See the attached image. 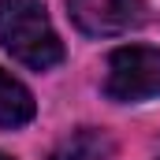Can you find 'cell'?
<instances>
[{
  "mask_svg": "<svg viewBox=\"0 0 160 160\" xmlns=\"http://www.w3.org/2000/svg\"><path fill=\"white\" fill-rule=\"evenodd\" d=\"M0 160H11V157H8V153H0Z\"/></svg>",
  "mask_w": 160,
  "mask_h": 160,
  "instance_id": "6",
  "label": "cell"
},
{
  "mask_svg": "<svg viewBox=\"0 0 160 160\" xmlns=\"http://www.w3.org/2000/svg\"><path fill=\"white\" fill-rule=\"evenodd\" d=\"M38 116V101L34 93L0 67V127L15 130V127H26V123Z\"/></svg>",
  "mask_w": 160,
  "mask_h": 160,
  "instance_id": "5",
  "label": "cell"
},
{
  "mask_svg": "<svg viewBox=\"0 0 160 160\" xmlns=\"http://www.w3.org/2000/svg\"><path fill=\"white\" fill-rule=\"evenodd\" d=\"M104 97L116 104H138L160 97V48L149 45H123L108 56L104 71Z\"/></svg>",
  "mask_w": 160,
  "mask_h": 160,
  "instance_id": "2",
  "label": "cell"
},
{
  "mask_svg": "<svg viewBox=\"0 0 160 160\" xmlns=\"http://www.w3.org/2000/svg\"><path fill=\"white\" fill-rule=\"evenodd\" d=\"M0 48L30 71H48L63 60V41L41 0H0Z\"/></svg>",
  "mask_w": 160,
  "mask_h": 160,
  "instance_id": "1",
  "label": "cell"
},
{
  "mask_svg": "<svg viewBox=\"0 0 160 160\" xmlns=\"http://www.w3.org/2000/svg\"><path fill=\"white\" fill-rule=\"evenodd\" d=\"M116 157V138L101 127H78L67 138L52 145L48 160H112Z\"/></svg>",
  "mask_w": 160,
  "mask_h": 160,
  "instance_id": "4",
  "label": "cell"
},
{
  "mask_svg": "<svg viewBox=\"0 0 160 160\" xmlns=\"http://www.w3.org/2000/svg\"><path fill=\"white\" fill-rule=\"evenodd\" d=\"M67 15L86 38H119L149 19L145 0H67Z\"/></svg>",
  "mask_w": 160,
  "mask_h": 160,
  "instance_id": "3",
  "label": "cell"
}]
</instances>
